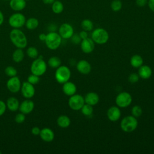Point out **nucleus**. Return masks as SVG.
<instances>
[{
    "label": "nucleus",
    "instance_id": "nucleus-1",
    "mask_svg": "<svg viewBox=\"0 0 154 154\" xmlns=\"http://www.w3.org/2000/svg\"><path fill=\"white\" fill-rule=\"evenodd\" d=\"M11 43L17 48L23 49L27 46L28 40L24 32L19 28H13L9 34Z\"/></svg>",
    "mask_w": 154,
    "mask_h": 154
},
{
    "label": "nucleus",
    "instance_id": "nucleus-2",
    "mask_svg": "<svg viewBox=\"0 0 154 154\" xmlns=\"http://www.w3.org/2000/svg\"><path fill=\"white\" fill-rule=\"evenodd\" d=\"M62 38L60 34L55 31H51L46 34L45 40L47 48L51 50L57 49L61 44Z\"/></svg>",
    "mask_w": 154,
    "mask_h": 154
},
{
    "label": "nucleus",
    "instance_id": "nucleus-3",
    "mask_svg": "<svg viewBox=\"0 0 154 154\" xmlns=\"http://www.w3.org/2000/svg\"><path fill=\"white\" fill-rule=\"evenodd\" d=\"M138 120L136 117L131 116H127L123 118L120 122V128L123 132H132L138 127Z\"/></svg>",
    "mask_w": 154,
    "mask_h": 154
},
{
    "label": "nucleus",
    "instance_id": "nucleus-4",
    "mask_svg": "<svg viewBox=\"0 0 154 154\" xmlns=\"http://www.w3.org/2000/svg\"><path fill=\"white\" fill-rule=\"evenodd\" d=\"M47 70V64L43 58H37L32 62L30 70L31 73L40 76L45 73Z\"/></svg>",
    "mask_w": 154,
    "mask_h": 154
},
{
    "label": "nucleus",
    "instance_id": "nucleus-5",
    "mask_svg": "<svg viewBox=\"0 0 154 154\" xmlns=\"http://www.w3.org/2000/svg\"><path fill=\"white\" fill-rule=\"evenodd\" d=\"M109 37L108 31L102 28H96L91 33L92 40L95 43L98 45L105 44L108 41Z\"/></svg>",
    "mask_w": 154,
    "mask_h": 154
},
{
    "label": "nucleus",
    "instance_id": "nucleus-6",
    "mask_svg": "<svg viewBox=\"0 0 154 154\" xmlns=\"http://www.w3.org/2000/svg\"><path fill=\"white\" fill-rule=\"evenodd\" d=\"M71 76L70 69L66 66H60L56 69L55 73V78L60 84H63L69 81Z\"/></svg>",
    "mask_w": 154,
    "mask_h": 154
},
{
    "label": "nucleus",
    "instance_id": "nucleus-7",
    "mask_svg": "<svg viewBox=\"0 0 154 154\" xmlns=\"http://www.w3.org/2000/svg\"><path fill=\"white\" fill-rule=\"evenodd\" d=\"M26 17L21 13L17 12L12 14L8 18V23L13 28H20L25 24Z\"/></svg>",
    "mask_w": 154,
    "mask_h": 154
},
{
    "label": "nucleus",
    "instance_id": "nucleus-8",
    "mask_svg": "<svg viewBox=\"0 0 154 154\" xmlns=\"http://www.w3.org/2000/svg\"><path fill=\"white\" fill-rule=\"evenodd\" d=\"M132 101V97L130 93L123 91L117 94L116 97V103L119 108H126L129 106Z\"/></svg>",
    "mask_w": 154,
    "mask_h": 154
},
{
    "label": "nucleus",
    "instance_id": "nucleus-9",
    "mask_svg": "<svg viewBox=\"0 0 154 154\" xmlns=\"http://www.w3.org/2000/svg\"><path fill=\"white\" fill-rule=\"evenodd\" d=\"M84 104V97L78 94H75L70 96L68 100L69 106L74 111L80 110Z\"/></svg>",
    "mask_w": 154,
    "mask_h": 154
},
{
    "label": "nucleus",
    "instance_id": "nucleus-10",
    "mask_svg": "<svg viewBox=\"0 0 154 154\" xmlns=\"http://www.w3.org/2000/svg\"><path fill=\"white\" fill-rule=\"evenodd\" d=\"M6 85L8 90L10 92L13 93H16L20 90L22 84L19 78L17 76H15L10 77L8 79Z\"/></svg>",
    "mask_w": 154,
    "mask_h": 154
},
{
    "label": "nucleus",
    "instance_id": "nucleus-11",
    "mask_svg": "<svg viewBox=\"0 0 154 154\" xmlns=\"http://www.w3.org/2000/svg\"><path fill=\"white\" fill-rule=\"evenodd\" d=\"M58 34L63 39L70 38L74 34V29L70 24L64 23L60 25L58 29Z\"/></svg>",
    "mask_w": 154,
    "mask_h": 154
},
{
    "label": "nucleus",
    "instance_id": "nucleus-12",
    "mask_svg": "<svg viewBox=\"0 0 154 154\" xmlns=\"http://www.w3.org/2000/svg\"><path fill=\"white\" fill-rule=\"evenodd\" d=\"M20 91L22 95L26 99H31L35 94V88L34 85L30 84L28 81L23 82L22 84Z\"/></svg>",
    "mask_w": 154,
    "mask_h": 154
},
{
    "label": "nucleus",
    "instance_id": "nucleus-13",
    "mask_svg": "<svg viewBox=\"0 0 154 154\" xmlns=\"http://www.w3.org/2000/svg\"><path fill=\"white\" fill-rule=\"evenodd\" d=\"M81 49L85 54L91 53L95 48V43L91 38H87L81 40L80 43Z\"/></svg>",
    "mask_w": 154,
    "mask_h": 154
},
{
    "label": "nucleus",
    "instance_id": "nucleus-14",
    "mask_svg": "<svg viewBox=\"0 0 154 154\" xmlns=\"http://www.w3.org/2000/svg\"><path fill=\"white\" fill-rule=\"evenodd\" d=\"M107 117L111 122H117L121 117V111L118 106H112L107 111Z\"/></svg>",
    "mask_w": 154,
    "mask_h": 154
},
{
    "label": "nucleus",
    "instance_id": "nucleus-15",
    "mask_svg": "<svg viewBox=\"0 0 154 154\" xmlns=\"http://www.w3.org/2000/svg\"><path fill=\"white\" fill-rule=\"evenodd\" d=\"M34 108V103L30 99H26V100L22 101L19 105L20 112L23 113L24 114H28L31 113Z\"/></svg>",
    "mask_w": 154,
    "mask_h": 154
},
{
    "label": "nucleus",
    "instance_id": "nucleus-16",
    "mask_svg": "<svg viewBox=\"0 0 154 154\" xmlns=\"http://www.w3.org/2000/svg\"><path fill=\"white\" fill-rule=\"evenodd\" d=\"M76 69L80 73L87 75L89 74L91 70V66L88 61L81 60L77 63Z\"/></svg>",
    "mask_w": 154,
    "mask_h": 154
},
{
    "label": "nucleus",
    "instance_id": "nucleus-17",
    "mask_svg": "<svg viewBox=\"0 0 154 154\" xmlns=\"http://www.w3.org/2000/svg\"><path fill=\"white\" fill-rule=\"evenodd\" d=\"M39 135L43 141L48 143L52 141L55 137L54 131L49 128H44L42 129Z\"/></svg>",
    "mask_w": 154,
    "mask_h": 154
},
{
    "label": "nucleus",
    "instance_id": "nucleus-18",
    "mask_svg": "<svg viewBox=\"0 0 154 154\" xmlns=\"http://www.w3.org/2000/svg\"><path fill=\"white\" fill-rule=\"evenodd\" d=\"M62 90H63V93L66 95H67L68 96H71L76 94L77 88H76V85L73 82L68 81L66 82L63 84Z\"/></svg>",
    "mask_w": 154,
    "mask_h": 154
},
{
    "label": "nucleus",
    "instance_id": "nucleus-19",
    "mask_svg": "<svg viewBox=\"0 0 154 154\" xmlns=\"http://www.w3.org/2000/svg\"><path fill=\"white\" fill-rule=\"evenodd\" d=\"M25 0H10V7L15 11H20L23 10L26 5Z\"/></svg>",
    "mask_w": 154,
    "mask_h": 154
},
{
    "label": "nucleus",
    "instance_id": "nucleus-20",
    "mask_svg": "<svg viewBox=\"0 0 154 154\" xmlns=\"http://www.w3.org/2000/svg\"><path fill=\"white\" fill-rule=\"evenodd\" d=\"M138 74L140 78L144 79H147L151 77L152 75V70L150 66L143 64L138 68Z\"/></svg>",
    "mask_w": 154,
    "mask_h": 154
},
{
    "label": "nucleus",
    "instance_id": "nucleus-21",
    "mask_svg": "<svg viewBox=\"0 0 154 154\" xmlns=\"http://www.w3.org/2000/svg\"><path fill=\"white\" fill-rule=\"evenodd\" d=\"M85 103L94 106L99 102V96L95 92H89L84 97Z\"/></svg>",
    "mask_w": 154,
    "mask_h": 154
},
{
    "label": "nucleus",
    "instance_id": "nucleus-22",
    "mask_svg": "<svg viewBox=\"0 0 154 154\" xmlns=\"http://www.w3.org/2000/svg\"><path fill=\"white\" fill-rule=\"evenodd\" d=\"M5 103L7 108L12 112L16 111L19 108V102L18 99L14 97H10L8 98Z\"/></svg>",
    "mask_w": 154,
    "mask_h": 154
},
{
    "label": "nucleus",
    "instance_id": "nucleus-23",
    "mask_svg": "<svg viewBox=\"0 0 154 154\" xmlns=\"http://www.w3.org/2000/svg\"><path fill=\"white\" fill-rule=\"evenodd\" d=\"M70 119L66 115L60 116L57 120V123L58 126L62 128H66L70 125Z\"/></svg>",
    "mask_w": 154,
    "mask_h": 154
},
{
    "label": "nucleus",
    "instance_id": "nucleus-24",
    "mask_svg": "<svg viewBox=\"0 0 154 154\" xmlns=\"http://www.w3.org/2000/svg\"><path fill=\"white\" fill-rule=\"evenodd\" d=\"M130 64L134 68H139L143 64V57L138 54L132 55L130 59Z\"/></svg>",
    "mask_w": 154,
    "mask_h": 154
},
{
    "label": "nucleus",
    "instance_id": "nucleus-25",
    "mask_svg": "<svg viewBox=\"0 0 154 154\" xmlns=\"http://www.w3.org/2000/svg\"><path fill=\"white\" fill-rule=\"evenodd\" d=\"M39 25L38 20L35 17H29L25 22V26L29 30H34L36 29Z\"/></svg>",
    "mask_w": 154,
    "mask_h": 154
},
{
    "label": "nucleus",
    "instance_id": "nucleus-26",
    "mask_svg": "<svg viewBox=\"0 0 154 154\" xmlns=\"http://www.w3.org/2000/svg\"><path fill=\"white\" fill-rule=\"evenodd\" d=\"M25 57V54L22 49L17 48L16 49L12 54V59L16 63L21 62Z\"/></svg>",
    "mask_w": 154,
    "mask_h": 154
},
{
    "label": "nucleus",
    "instance_id": "nucleus-27",
    "mask_svg": "<svg viewBox=\"0 0 154 154\" xmlns=\"http://www.w3.org/2000/svg\"><path fill=\"white\" fill-rule=\"evenodd\" d=\"M51 8L53 13L55 14H60L64 10V5L60 0H55L52 3Z\"/></svg>",
    "mask_w": 154,
    "mask_h": 154
},
{
    "label": "nucleus",
    "instance_id": "nucleus-28",
    "mask_svg": "<svg viewBox=\"0 0 154 154\" xmlns=\"http://www.w3.org/2000/svg\"><path fill=\"white\" fill-rule=\"evenodd\" d=\"M61 61L60 58L57 56H53L49 58L48 61V66L52 69H57L61 66Z\"/></svg>",
    "mask_w": 154,
    "mask_h": 154
},
{
    "label": "nucleus",
    "instance_id": "nucleus-29",
    "mask_svg": "<svg viewBox=\"0 0 154 154\" xmlns=\"http://www.w3.org/2000/svg\"><path fill=\"white\" fill-rule=\"evenodd\" d=\"M81 28L82 30L86 31H91L94 28V25L93 22L88 19H84L81 23Z\"/></svg>",
    "mask_w": 154,
    "mask_h": 154
},
{
    "label": "nucleus",
    "instance_id": "nucleus-30",
    "mask_svg": "<svg viewBox=\"0 0 154 154\" xmlns=\"http://www.w3.org/2000/svg\"><path fill=\"white\" fill-rule=\"evenodd\" d=\"M80 110L81 111V112L84 116L89 117L93 114V107L92 105L85 103V104L82 106Z\"/></svg>",
    "mask_w": 154,
    "mask_h": 154
},
{
    "label": "nucleus",
    "instance_id": "nucleus-31",
    "mask_svg": "<svg viewBox=\"0 0 154 154\" xmlns=\"http://www.w3.org/2000/svg\"><path fill=\"white\" fill-rule=\"evenodd\" d=\"M27 55L32 59H35L38 57V51L35 47L30 46L26 49Z\"/></svg>",
    "mask_w": 154,
    "mask_h": 154
},
{
    "label": "nucleus",
    "instance_id": "nucleus-32",
    "mask_svg": "<svg viewBox=\"0 0 154 154\" xmlns=\"http://www.w3.org/2000/svg\"><path fill=\"white\" fill-rule=\"evenodd\" d=\"M122 8V3L120 0H113L111 3V8L114 12L120 11Z\"/></svg>",
    "mask_w": 154,
    "mask_h": 154
},
{
    "label": "nucleus",
    "instance_id": "nucleus-33",
    "mask_svg": "<svg viewBox=\"0 0 154 154\" xmlns=\"http://www.w3.org/2000/svg\"><path fill=\"white\" fill-rule=\"evenodd\" d=\"M131 114L136 118L140 117L143 114V109L139 105H134L131 109Z\"/></svg>",
    "mask_w": 154,
    "mask_h": 154
},
{
    "label": "nucleus",
    "instance_id": "nucleus-34",
    "mask_svg": "<svg viewBox=\"0 0 154 154\" xmlns=\"http://www.w3.org/2000/svg\"><path fill=\"white\" fill-rule=\"evenodd\" d=\"M4 72H5V73L6 74V75L9 76L10 78L16 76L17 73V70L13 66H7L5 69Z\"/></svg>",
    "mask_w": 154,
    "mask_h": 154
},
{
    "label": "nucleus",
    "instance_id": "nucleus-35",
    "mask_svg": "<svg viewBox=\"0 0 154 154\" xmlns=\"http://www.w3.org/2000/svg\"><path fill=\"white\" fill-rule=\"evenodd\" d=\"M40 76L31 73L27 78V81L32 85H35L38 83L40 81Z\"/></svg>",
    "mask_w": 154,
    "mask_h": 154
},
{
    "label": "nucleus",
    "instance_id": "nucleus-36",
    "mask_svg": "<svg viewBox=\"0 0 154 154\" xmlns=\"http://www.w3.org/2000/svg\"><path fill=\"white\" fill-rule=\"evenodd\" d=\"M140 76L138 73H131L128 76V81L131 84H135L137 82L139 81Z\"/></svg>",
    "mask_w": 154,
    "mask_h": 154
},
{
    "label": "nucleus",
    "instance_id": "nucleus-37",
    "mask_svg": "<svg viewBox=\"0 0 154 154\" xmlns=\"http://www.w3.org/2000/svg\"><path fill=\"white\" fill-rule=\"evenodd\" d=\"M14 120L17 123H22L25 120V114L21 112L17 114L15 116Z\"/></svg>",
    "mask_w": 154,
    "mask_h": 154
},
{
    "label": "nucleus",
    "instance_id": "nucleus-38",
    "mask_svg": "<svg viewBox=\"0 0 154 154\" xmlns=\"http://www.w3.org/2000/svg\"><path fill=\"white\" fill-rule=\"evenodd\" d=\"M7 109V105L6 103L2 100H0V117L2 116Z\"/></svg>",
    "mask_w": 154,
    "mask_h": 154
},
{
    "label": "nucleus",
    "instance_id": "nucleus-39",
    "mask_svg": "<svg viewBox=\"0 0 154 154\" xmlns=\"http://www.w3.org/2000/svg\"><path fill=\"white\" fill-rule=\"evenodd\" d=\"M72 41L74 44H79L81 42V38H80L79 34H73L71 37Z\"/></svg>",
    "mask_w": 154,
    "mask_h": 154
},
{
    "label": "nucleus",
    "instance_id": "nucleus-40",
    "mask_svg": "<svg viewBox=\"0 0 154 154\" xmlns=\"http://www.w3.org/2000/svg\"><path fill=\"white\" fill-rule=\"evenodd\" d=\"M148 0H136L135 3L137 5H138L140 7H144L146 4H147Z\"/></svg>",
    "mask_w": 154,
    "mask_h": 154
},
{
    "label": "nucleus",
    "instance_id": "nucleus-41",
    "mask_svg": "<svg viewBox=\"0 0 154 154\" xmlns=\"http://www.w3.org/2000/svg\"><path fill=\"white\" fill-rule=\"evenodd\" d=\"M40 129L37 126H34L31 129V134L34 135H39L40 132Z\"/></svg>",
    "mask_w": 154,
    "mask_h": 154
},
{
    "label": "nucleus",
    "instance_id": "nucleus-42",
    "mask_svg": "<svg viewBox=\"0 0 154 154\" xmlns=\"http://www.w3.org/2000/svg\"><path fill=\"white\" fill-rule=\"evenodd\" d=\"M79 35L80 38H81V40H83V39H85V38H87L88 37V34L87 31H84V30L81 31L79 32Z\"/></svg>",
    "mask_w": 154,
    "mask_h": 154
},
{
    "label": "nucleus",
    "instance_id": "nucleus-43",
    "mask_svg": "<svg viewBox=\"0 0 154 154\" xmlns=\"http://www.w3.org/2000/svg\"><path fill=\"white\" fill-rule=\"evenodd\" d=\"M147 5L150 10L154 12V0H148Z\"/></svg>",
    "mask_w": 154,
    "mask_h": 154
},
{
    "label": "nucleus",
    "instance_id": "nucleus-44",
    "mask_svg": "<svg viewBox=\"0 0 154 154\" xmlns=\"http://www.w3.org/2000/svg\"><path fill=\"white\" fill-rule=\"evenodd\" d=\"M46 34H45L44 33H41L38 35L39 40H41V41H43V42H45V40L46 39Z\"/></svg>",
    "mask_w": 154,
    "mask_h": 154
},
{
    "label": "nucleus",
    "instance_id": "nucleus-45",
    "mask_svg": "<svg viewBox=\"0 0 154 154\" xmlns=\"http://www.w3.org/2000/svg\"><path fill=\"white\" fill-rule=\"evenodd\" d=\"M4 20V16L2 12L0 10V26L3 23Z\"/></svg>",
    "mask_w": 154,
    "mask_h": 154
},
{
    "label": "nucleus",
    "instance_id": "nucleus-46",
    "mask_svg": "<svg viewBox=\"0 0 154 154\" xmlns=\"http://www.w3.org/2000/svg\"><path fill=\"white\" fill-rule=\"evenodd\" d=\"M55 0H43V2L45 4H48V5H52V3L55 1Z\"/></svg>",
    "mask_w": 154,
    "mask_h": 154
},
{
    "label": "nucleus",
    "instance_id": "nucleus-47",
    "mask_svg": "<svg viewBox=\"0 0 154 154\" xmlns=\"http://www.w3.org/2000/svg\"><path fill=\"white\" fill-rule=\"evenodd\" d=\"M1 153H2V152H1V151L0 150V154H1Z\"/></svg>",
    "mask_w": 154,
    "mask_h": 154
},
{
    "label": "nucleus",
    "instance_id": "nucleus-48",
    "mask_svg": "<svg viewBox=\"0 0 154 154\" xmlns=\"http://www.w3.org/2000/svg\"><path fill=\"white\" fill-rule=\"evenodd\" d=\"M25 1H29V0H25Z\"/></svg>",
    "mask_w": 154,
    "mask_h": 154
},
{
    "label": "nucleus",
    "instance_id": "nucleus-49",
    "mask_svg": "<svg viewBox=\"0 0 154 154\" xmlns=\"http://www.w3.org/2000/svg\"><path fill=\"white\" fill-rule=\"evenodd\" d=\"M60 1H61V0H60Z\"/></svg>",
    "mask_w": 154,
    "mask_h": 154
},
{
    "label": "nucleus",
    "instance_id": "nucleus-50",
    "mask_svg": "<svg viewBox=\"0 0 154 154\" xmlns=\"http://www.w3.org/2000/svg\"><path fill=\"white\" fill-rule=\"evenodd\" d=\"M9 1H10V0H9Z\"/></svg>",
    "mask_w": 154,
    "mask_h": 154
}]
</instances>
